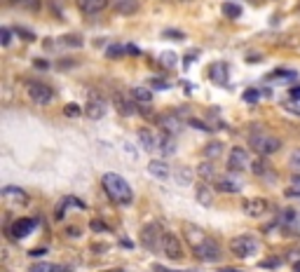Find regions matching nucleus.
<instances>
[{
    "label": "nucleus",
    "mask_w": 300,
    "mask_h": 272,
    "mask_svg": "<svg viewBox=\"0 0 300 272\" xmlns=\"http://www.w3.org/2000/svg\"><path fill=\"white\" fill-rule=\"evenodd\" d=\"M185 237L190 239V246H192V254L204 263H213L221 258L223 249L213 237H209L206 233H202L197 225H185Z\"/></svg>",
    "instance_id": "1"
},
{
    "label": "nucleus",
    "mask_w": 300,
    "mask_h": 272,
    "mask_svg": "<svg viewBox=\"0 0 300 272\" xmlns=\"http://www.w3.org/2000/svg\"><path fill=\"white\" fill-rule=\"evenodd\" d=\"M101 185H103V190L108 193V197L113 202H117V204H132V200H134L132 185L120 174H113V172L103 174L101 176Z\"/></svg>",
    "instance_id": "2"
},
{
    "label": "nucleus",
    "mask_w": 300,
    "mask_h": 272,
    "mask_svg": "<svg viewBox=\"0 0 300 272\" xmlns=\"http://www.w3.org/2000/svg\"><path fill=\"white\" fill-rule=\"evenodd\" d=\"M228 249H230V254L237 256V258H251V256L258 254L261 244H258V242L251 237V235H237V237L230 239Z\"/></svg>",
    "instance_id": "3"
},
{
    "label": "nucleus",
    "mask_w": 300,
    "mask_h": 272,
    "mask_svg": "<svg viewBox=\"0 0 300 272\" xmlns=\"http://www.w3.org/2000/svg\"><path fill=\"white\" fill-rule=\"evenodd\" d=\"M249 145L251 150L256 153V155H272V153H277L279 148H282V141L277 139V136H272V134H253L249 139Z\"/></svg>",
    "instance_id": "4"
},
{
    "label": "nucleus",
    "mask_w": 300,
    "mask_h": 272,
    "mask_svg": "<svg viewBox=\"0 0 300 272\" xmlns=\"http://www.w3.org/2000/svg\"><path fill=\"white\" fill-rule=\"evenodd\" d=\"M26 94H28V99L33 101V103H40V106H47L52 99H54V92H52L50 85L38 82V80L26 82Z\"/></svg>",
    "instance_id": "5"
},
{
    "label": "nucleus",
    "mask_w": 300,
    "mask_h": 272,
    "mask_svg": "<svg viewBox=\"0 0 300 272\" xmlns=\"http://www.w3.org/2000/svg\"><path fill=\"white\" fill-rule=\"evenodd\" d=\"M162 239H164V233L160 230V225L150 223L141 230V244L148 251H162Z\"/></svg>",
    "instance_id": "6"
},
{
    "label": "nucleus",
    "mask_w": 300,
    "mask_h": 272,
    "mask_svg": "<svg viewBox=\"0 0 300 272\" xmlns=\"http://www.w3.org/2000/svg\"><path fill=\"white\" fill-rule=\"evenodd\" d=\"M216 188L221 190V193L237 195V193H242V188H244V181H242V176H239L237 172H230V174H225V176L218 178Z\"/></svg>",
    "instance_id": "7"
},
{
    "label": "nucleus",
    "mask_w": 300,
    "mask_h": 272,
    "mask_svg": "<svg viewBox=\"0 0 300 272\" xmlns=\"http://www.w3.org/2000/svg\"><path fill=\"white\" fill-rule=\"evenodd\" d=\"M162 254L167 256L169 261H181V258H183V246H181V242H178V237L174 233H164Z\"/></svg>",
    "instance_id": "8"
},
{
    "label": "nucleus",
    "mask_w": 300,
    "mask_h": 272,
    "mask_svg": "<svg viewBox=\"0 0 300 272\" xmlns=\"http://www.w3.org/2000/svg\"><path fill=\"white\" fill-rule=\"evenodd\" d=\"M164 139H167V134L164 136H157L153 129H148V127H143V129H139V141H141V145H143L145 150H157V153H162V148H164Z\"/></svg>",
    "instance_id": "9"
},
{
    "label": "nucleus",
    "mask_w": 300,
    "mask_h": 272,
    "mask_svg": "<svg viewBox=\"0 0 300 272\" xmlns=\"http://www.w3.org/2000/svg\"><path fill=\"white\" fill-rule=\"evenodd\" d=\"M267 209H270V202L263 200V197H251V200H244V202H242V211H244L246 216H251V218L265 216Z\"/></svg>",
    "instance_id": "10"
},
{
    "label": "nucleus",
    "mask_w": 300,
    "mask_h": 272,
    "mask_svg": "<svg viewBox=\"0 0 300 272\" xmlns=\"http://www.w3.org/2000/svg\"><path fill=\"white\" fill-rule=\"evenodd\" d=\"M249 153L244 148H232L228 155V169L230 172H244L249 167Z\"/></svg>",
    "instance_id": "11"
},
{
    "label": "nucleus",
    "mask_w": 300,
    "mask_h": 272,
    "mask_svg": "<svg viewBox=\"0 0 300 272\" xmlns=\"http://www.w3.org/2000/svg\"><path fill=\"white\" fill-rule=\"evenodd\" d=\"M108 106L103 99H99V96H92V99L87 101V106H84V115L89 117V120H101V117L106 115Z\"/></svg>",
    "instance_id": "12"
},
{
    "label": "nucleus",
    "mask_w": 300,
    "mask_h": 272,
    "mask_svg": "<svg viewBox=\"0 0 300 272\" xmlns=\"http://www.w3.org/2000/svg\"><path fill=\"white\" fill-rule=\"evenodd\" d=\"M33 228H35V218H19V221L12 225V237L24 239L33 233Z\"/></svg>",
    "instance_id": "13"
},
{
    "label": "nucleus",
    "mask_w": 300,
    "mask_h": 272,
    "mask_svg": "<svg viewBox=\"0 0 300 272\" xmlns=\"http://www.w3.org/2000/svg\"><path fill=\"white\" fill-rule=\"evenodd\" d=\"M148 174L153 178H157V181H169V178L174 176L172 169H169V164H164V162H160V160L150 162V164H148Z\"/></svg>",
    "instance_id": "14"
},
{
    "label": "nucleus",
    "mask_w": 300,
    "mask_h": 272,
    "mask_svg": "<svg viewBox=\"0 0 300 272\" xmlns=\"http://www.w3.org/2000/svg\"><path fill=\"white\" fill-rule=\"evenodd\" d=\"M108 7V0H78V10L82 14H99Z\"/></svg>",
    "instance_id": "15"
},
{
    "label": "nucleus",
    "mask_w": 300,
    "mask_h": 272,
    "mask_svg": "<svg viewBox=\"0 0 300 272\" xmlns=\"http://www.w3.org/2000/svg\"><path fill=\"white\" fill-rule=\"evenodd\" d=\"M157 124L162 127V132L169 134V136H176L181 132V122H178L174 115H160L157 117Z\"/></svg>",
    "instance_id": "16"
},
{
    "label": "nucleus",
    "mask_w": 300,
    "mask_h": 272,
    "mask_svg": "<svg viewBox=\"0 0 300 272\" xmlns=\"http://www.w3.org/2000/svg\"><path fill=\"white\" fill-rule=\"evenodd\" d=\"M129 96L134 99V103H141V106H148L153 101V92L148 87H134Z\"/></svg>",
    "instance_id": "17"
},
{
    "label": "nucleus",
    "mask_w": 300,
    "mask_h": 272,
    "mask_svg": "<svg viewBox=\"0 0 300 272\" xmlns=\"http://www.w3.org/2000/svg\"><path fill=\"white\" fill-rule=\"evenodd\" d=\"M223 143L221 141H211V143H206L204 145V150H202V155L206 157V160H216V157H221L223 155Z\"/></svg>",
    "instance_id": "18"
},
{
    "label": "nucleus",
    "mask_w": 300,
    "mask_h": 272,
    "mask_svg": "<svg viewBox=\"0 0 300 272\" xmlns=\"http://www.w3.org/2000/svg\"><path fill=\"white\" fill-rule=\"evenodd\" d=\"M197 176H200L204 183H211L213 178H216V169H213L211 162H202L200 167H197Z\"/></svg>",
    "instance_id": "19"
},
{
    "label": "nucleus",
    "mask_w": 300,
    "mask_h": 272,
    "mask_svg": "<svg viewBox=\"0 0 300 272\" xmlns=\"http://www.w3.org/2000/svg\"><path fill=\"white\" fill-rule=\"evenodd\" d=\"M113 7H115L117 14H134V12L139 10V3L136 0H117Z\"/></svg>",
    "instance_id": "20"
},
{
    "label": "nucleus",
    "mask_w": 300,
    "mask_h": 272,
    "mask_svg": "<svg viewBox=\"0 0 300 272\" xmlns=\"http://www.w3.org/2000/svg\"><path fill=\"white\" fill-rule=\"evenodd\" d=\"M209 73H211V80H213V82L223 85V82H225V78H228V66L218 61V64H213L211 71H209Z\"/></svg>",
    "instance_id": "21"
},
{
    "label": "nucleus",
    "mask_w": 300,
    "mask_h": 272,
    "mask_svg": "<svg viewBox=\"0 0 300 272\" xmlns=\"http://www.w3.org/2000/svg\"><path fill=\"white\" fill-rule=\"evenodd\" d=\"M197 202L204 206H209L213 202V193H211V188H209V183H202L200 188H197Z\"/></svg>",
    "instance_id": "22"
},
{
    "label": "nucleus",
    "mask_w": 300,
    "mask_h": 272,
    "mask_svg": "<svg viewBox=\"0 0 300 272\" xmlns=\"http://www.w3.org/2000/svg\"><path fill=\"white\" fill-rule=\"evenodd\" d=\"M33 272H68V267L54 265V263H38V265H33Z\"/></svg>",
    "instance_id": "23"
},
{
    "label": "nucleus",
    "mask_w": 300,
    "mask_h": 272,
    "mask_svg": "<svg viewBox=\"0 0 300 272\" xmlns=\"http://www.w3.org/2000/svg\"><path fill=\"white\" fill-rule=\"evenodd\" d=\"M223 14H225V17L228 19H237L239 14H242V7L237 5V3H223Z\"/></svg>",
    "instance_id": "24"
},
{
    "label": "nucleus",
    "mask_w": 300,
    "mask_h": 272,
    "mask_svg": "<svg viewBox=\"0 0 300 272\" xmlns=\"http://www.w3.org/2000/svg\"><path fill=\"white\" fill-rule=\"evenodd\" d=\"M192 169H188V167H181V169H178V174H176V181H178V183H181V185H190V183H192Z\"/></svg>",
    "instance_id": "25"
},
{
    "label": "nucleus",
    "mask_w": 300,
    "mask_h": 272,
    "mask_svg": "<svg viewBox=\"0 0 300 272\" xmlns=\"http://www.w3.org/2000/svg\"><path fill=\"white\" fill-rule=\"evenodd\" d=\"M160 64L164 68H174V66H176V54H174V52H162V54H160Z\"/></svg>",
    "instance_id": "26"
},
{
    "label": "nucleus",
    "mask_w": 300,
    "mask_h": 272,
    "mask_svg": "<svg viewBox=\"0 0 300 272\" xmlns=\"http://www.w3.org/2000/svg\"><path fill=\"white\" fill-rule=\"evenodd\" d=\"M3 197H19V200H26L24 190L22 188H14V185H7V188H3Z\"/></svg>",
    "instance_id": "27"
},
{
    "label": "nucleus",
    "mask_w": 300,
    "mask_h": 272,
    "mask_svg": "<svg viewBox=\"0 0 300 272\" xmlns=\"http://www.w3.org/2000/svg\"><path fill=\"white\" fill-rule=\"evenodd\" d=\"M80 113H82V108H80L78 103H66L63 106V115L66 117H78Z\"/></svg>",
    "instance_id": "28"
},
{
    "label": "nucleus",
    "mask_w": 300,
    "mask_h": 272,
    "mask_svg": "<svg viewBox=\"0 0 300 272\" xmlns=\"http://www.w3.org/2000/svg\"><path fill=\"white\" fill-rule=\"evenodd\" d=\"M289 167L293 169V172H300V148H295L293 153H291V157H289Z\"/></svg>",
    "instance_id": "29"
},
{
    "label": "nucleus",
    "mask_w": 300,
    "mask_h": 272,
    "mask_svg": "<svg viewBox=\"0 0 300 272\" xmlns=\"http://www.w3.org/2000/svg\"><path fill=\"white\" fill-rule=\"evenodd\" d=\"M59 43L68 45V47H82V38H80V35H66V38H61Z\"/></svg>",
    "instance_id": "30"
},
{
    "label": "nucleus",
    "mask_w": 300,
    "mask_h": 272,
    "mask_svg": "<svg viewBox=\"0 0 300 272\" xmlns=\"http://www.w3.org/2000/svg\"><path fill=\"white\" fill-rule=\"evenodd\" d=\"M258 99H261V92H258V89H246V92H244V101H246V103H256Z\"/></svg>",
    "instance_id": "31"
},
{
    "label": "nucleus",
    "mask_w": 300,
    "mask_h": 272,
    "mask_svg": "<svg viewBox=\"0 0 300 272\" xmlns=\"http://www.w3.org/2000/svg\"><path fill=\"white\" fill-rule=\"evenodd\" d=\"M124 52H127V47H122V45H111V47L106 50V54L108 56H122Z\"/></svg>",
    "instance_id": "32"
},
{
    "label": "nucleus",
    "mask_w": 300,
    "mask_h": 272,
    "mask_svg": "<svg viewBox=\"0 0 300 272\" xmlns=\"http://www.w3.org/2000/svg\"><path fill=\"white\" fill-rule=\"evenodd\" d=\"M289 195H300V176L295 174L293 178H291V188H289Z\"/></svg>",
    "instance_id": "33"
},
{
    "label": "nucleus",
    "mask_w": 300,
    "mask_h": 272,
    "mask_svg": "<svg viewBox=\"0 0 300 272\" xmlns=\"http://www.w3.org/2000/svg\"><path fill=\"white\" fill-rule=\"evenodd\" d=\"M0 35H3V45H5V47H10V45H12V31H10V28H3V31H0Z\"/></svg>",
    "instance_id": "34"
},
{
    "label": "nucleus",
    "mask_w": 300,
    "mask_h": 272,
    "mask_svg": "<svg viewBox=\"0 0 300 272\" xmlns=\"http://www.w3.org/2000/svg\"><path fill=\"white\" fill-rule=\"evenodd\" d=\"M10 3H12V5H31V7H33V10L40 5L38 0H10Z\"/></svg>",
    "instance_id": "35"
},
{
    "label": "nucleus",
    "mask_w": 300,
    "mask_h": 272,
    "mask_svg": "<svg viewBox=\"0 0 300 272\" xmlns=\"http://www.w3.org/2000/svg\"><path fill=\"white\" fill-rule=\"evenodd\" d=\"M282 221H286V223L295 221V211H293V209H284V214H282Z\"/></svg>",
    "instance_id": "36"
},
{
    "label": "nucleus",
    "mask_w": 300,
    "mask_h": 272,
    "mask_svg": "<svg viewBox=\"0 0 300 272\" xmlns=\"http://www.w3.org/2000/svg\"><path fill=\"white\" fill-rule=\"evenodd\" d=\"M89 228L94 230V233H106V225H103L101 221H92L89 223Z\"/></svg>",
    "instance_id": "37"
},
{
    "label": "nucleus",
    "mask_w": 300,
    "mask_h": 272,
    "mask_svg": "<svg viewBox=\"0 0 300 272\" xmlns=\"http://www.w3.org/2000/svg\"><path fill=\"white\" fill-rule=\"evenodd\" d=\"M150 87H155V89H167L169 82H162L160 78H153V80H150Z\"/></svg>",
    "instance_id": "38"
},
{
    "label": "nucleus",
    "mask_w": 300,
    "mask_h": 272,
    "mask_svg": "<svg viewBox=\"0 0 300 272\" xmlns=\"http://www.w3.org/2000/svg\"><path fill=\"white\" fill-rule=\"evenodd\" d=\"M274 265H279V258H267V261L261 263V267H270V270H272Z\"/></svg>",
    "instance_id": "39"
},
{
    "label": "nucleus",
    "mask_w": 300,
    "mask_h": 272,
    "mask_svg": "<svg viewBox=\"0 0 300 272\" xmlns=\"http://www.w3.org/2000/svg\"><path fill=\"white\" fill-rule=\"evenodd\" d=\"M289 96H291V99H295V101H300V87H291L289 89Z\"/></svg>",
    "instance_id": "40"
},
{
    "label": "nucleus",
    "mask_w": 300,
    "mask_h": 272,
    "mask_svg": "<svg viewBox=\"0 0 300 272\" xmlns=\"http://www.w3.org/2000/svg\"><path fill=\"white\" fill-rule=\"evenodd\" d=\"M164 38H183V33H178V31H164Z\"/></svg>",
    "instance_id": "41"
},
{
    "label": "nucleus",
    "mask_w": 300,
    "mask_h": 272,
    "mask_svg": "<svg viewBox=\"0 0 300 272\" xmlns=\"http://www.w3.org/2000/svg\"><path fill=\"white\" fill-rule=\"evenodd\" d=\"M35 68H42V71H47V68H50V64L45 61V59H35Z\"/></svg>",
    "instance_id": "42"
},
{
    "label": "nucleus",
    "mask_w": 300,
    "mask_h": 272,
    "mask_svg": "<svg viewBox=\"0 0 300 272\" xmlns=\"http://www.w3.org/2000/svg\"><path fill=\"white\" fill-rule=\"evenodd\" d=\"M124 47H127L129 54H139V47H136V45H124Z\"/></svg>",
    "instance_id": "43"
},
{
    "label": "nucleus",
    "mask_w": 300,
    "mask_h": 272,
    "mask_svg": "<svg viewBox=\"0 0 300 272\" xmlns=\"http://www.w3.org/2000/svg\"><path fill=\"white\" fill-rule=\"evenodd\" d=\"M155 267V272H181V270H167V267H162V265H153Z\"/></svg>",
    "instance_id": "44"
},
{
    "label": "nucleus",
    "mask_w": 300,
    "mask_h": 272,
    "mask_svg": "<svg viewBox=\"0 0 300 272\" xmlns=\"http://www.w3.org/2000/svg\"><path fill=\"white\" fill-rule=\"evenodd\" d=\"M45 254V249H33L31 251V256H42Z\"/></svg>",
    "instance_id": "45"
},
{
    "label": "nucleus",
    "mask_w": 300,
    "mask_h": 272,
    "mask_svg": "<svg viewBox=\"0 0 300 272\" xmlns=\"http://www.w3.org/2000/svg\"><path fill=\"white\" fill-rule=\"evenodd\" d=\"M293 272H300V261H298V263H295V265H293Z\"/></svg>",
    "instance_id": "46"
},
{
    "label": "nucleus",
    "mask_w": 300,
    "mask_h": 272,
    "mask_svg": "<svg viewBox=\"0 0 300 272\" xmlns=\"http://www.w3.org/2000/svg\"><path fill=\"white\" fill-rule=\"evenodd\" d=\"M181 3H188V0H181Z\"/></svg>",
    "instance_id": "47"
}]
</instances>
